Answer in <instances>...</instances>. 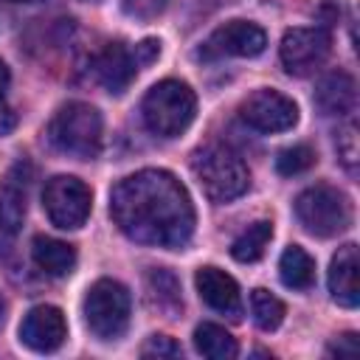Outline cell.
Wrapping results in <instances>:
<instances>
[{"mask_svg": "<svg viewBox=\"0 0 360 360\" xmlns=\"http://www.w3.org/2000/svg\"><path fill=\"white\" fill-rule=\"evenodd\" d=\"M14 3H39V0H14Z\"/></svg>", "mask_w": 360, "mask_h": 360, "instance_id": "obj_32", "label": "cell"}, {"mask_svg": "<svg viewBox=\"0 0 360 360\" xmlns=\"http://www.w3.org/2000/svg\"><path fill=\"white\" fill-rule=\"evenodd\" d=\"M267 45V34L248 20H231L208 34L200 45V59H222V56H259Z\"/></svg>", "mask_w": 360, "mask_h": 360, "instance_id": "obj_10", "label": "cell"}, {"mask_svg": "<svg viewBox=\"0 0 360 360\" xmlns=\"http://www.w3.org/2000/svg\"><path fill=\"white\" fill-rule=\"evenodd\" d=\"M129 290L115 278H98L84 295V323L98 340H118L129 326Z\"/></svg>", "mask_w": 360, "mask_h": 360, "instance_id": "obj_6", "label": "cell"}, {"mask_svg": "<svg viewBox=\"0 0 360 360\" xmlns=\"http://www.w3.org/2000/svg\"><path fill=\"white\" fill-rule=\"evenodd\" d=\"M31 259L45 276L62 278L76 267V248L53 236H37L31 245Z\"/></svg>", "mask_w": 360, "mask_h": 360, "instance_id": "obj_17", "label": "cell"}, {"mask_svg": "<svg viewBox=\"0 0 360 360\" xmlns=\"http://www.w3.org/2000/svg\"><path fill=\"white\" fill-rule=\"evenodd\" d=\"M332 51V37L323 28H290L281 37V65L290 76L315 73Z\"/></svg>", "mask_w": 360, "mask_h": 360, "instance_id": "obj_9", "label": "cell"}, {"mask_svg": "<svg viewBox=\"0 0 360 360\" xmlns=\"http://www.w3.org/2000/svg\"><path fill=\"white\" fill-rule=\"evenodd\" d=\"M270 239H273V222L259 219V222L248 225V228L231 242V256H233L236 262H242V264L259 262V259L264 256Z\"/></svg>", "mask_w": 360, "mask_h": 360, "instance_id": "obj_20", "label": "cell"}, {"mask_svg": "<svg viewBox=\"0 0 360 360\" xmlns=\"http://www.w3.org/2000/svg\"><path fill=\"white\" fill-rule=\"evenodd\" d=\"M338 155H340V160H343L349 169H354V163H357V135H354V124H346V127L340 129V135H338Z\"/></svg>", "mask_w": 360, "mask_h": 360, "instance_id": "obj_26", "label": "cell"}, {"mask_svg": "<svg viewBox=\"0 0 360 360\" xmlns=\"http://www.w3.org/2000/svg\"><path fill=\"white\" fill-rule=\"evenodd\" d=\"M197 112L194 90L180 79H163L152 84L141 101L143 124L158 138H177L186 132Z\"/></svg>", "mask_w": 360, "mask_h": 360, "instance_id": "obj_2", "label": "cell"}, {"mask_svg": "<svg viewBox=\"0 0 360 360\" xmlns=\"http://www.w3.org/2000/svg\"><path fill=\"white\" fill-rule=\"evenodd\" d=\"M135 70H138L135 56H132V51H127L121 42H110V45L98 53V59H96V76H98V82H101L110 93H115V96L129 87V82L135 79Z\"/></svg>", "mask_w": 360, "mask_h": 360, "instance_id": "obj_15", "label": "cell"}, {"mask_svg": "<svg viewBox=\"0 0 360 360\" xmlns=\"http://www.w3.org/2000/svg\"><path fill=\"white\" fill-rule=\"evenodd\" d=\"M312 163H315V152H312L307 143H295V146H287V149L278 152V158H276V172L284 174V177H292V174L307 172Z\"/></svg>", "mask_w": 360, "mask_h": 360, "instance_id": "obj_23", "label": "cell"}, {"mask_svg": "<svg viewBox=\"0 0 360 360\" xmlns=\"http://www.w3.org/2000/svg\"><path fill=\"white\" fill-rule=\"evenodd\" d=\"M295 217L312 236L329 239L352 225V202L340 188L318 183L295 197Z\"/></svg>", "mask_w": 360, "mask_h": 360, "instance_id": "obj_5", "label": "cell"}, {"mask_svg": "<svg viewBox=\"0 0 360 360\" xmlns=\"http://www.w3.org/2000/svg\"><path fill=\"white\" fill-rule=\"evenodd\" d=\"M146 292H149L152 307L163 309L166 315H174L177 309H183L180 284H177L174 273L166 270V267H155V270H149V276H146Z\"/></svg>", "mask_w": 360, "mask_h": 360, "instance_id": "obj_21", "label": "cell"}, {"mask_svg": "<svg viewBox=\"0 0 360 360\" xmlns=\"http://www.w3.org/2000/svg\"><path fill=\"white\" fill-rule=\"evenodd\" d=\"M357 273H360L357 245L346 242L343 248H338V253L332 256V264H329V292H332V298H335L340 307H346V309H354V307L360 304Z\"/></svg>", "mask_w": 360, "mask_h": 360, "instance_id": "obj_13", "label": "cell"}, {"mask_svg": "<svg viewBox=\"0 0 360 360\" xmlns=\"http://www.w3.org/2000/svg\"><path fill=\"white\" fill-rule=\"evenodd\" d=\"M278 276L290 290H309L315 281V259L301 245H290L278 259Z\"/></svg>", "mask_w": 360, "mask_h": 360, "instance_id": "obj_18", "label": "cell"}, {"mask_svg": "<svg viewBox=\"0 0 360 360\" xmlns=\"http://www.w3.org/2000/svg\"><path fill=\"white\" fill-rule=\"evenodd\" d=\"M194 349L211 360H231L239 352L236 338L219 323H200L194 329Z\"/></svg>", "mask_w": 360, "mask_h": 360, "instance_id": "obj_19", "label": "cell"}, {"mask_svg": "<svg viewBox=\"0 0 360 360\" xmlns=\"http://www.w3.org/2000/svg\"><path fill=\"white\" fill-rule=\"evenodd\" d=\"M250 312L262 332H273L284 321V304L270 290H262V287L250 292Z\"/></svg>", "mask_w": 360, "mask_h": 360, "instance_id": "obj_22", "label": "cell"}, {"mask_svg": "<svg viewBox=\"0 0 360 360\" xmlns=\"http://www.w3.org/2000/svg\"><path fill=\"white\" fill-rule=\"evenodd\" d=\"M191 172L211 202H231L242 197L250 186V172L245 160L228 146H205L194 152Z\"/></svg>", "mask_w": 360, "mask_h": 360, "instance_id": "obj_4", "label": "cell"}, {"mask_svg": "<svg viewBox=\"0 0 360 360\" xmlns=\"http://www.w3.org/2000/svg\"><path fill=\"white\" fill-rule=\"evenodd\" d=\"M110 217L138 245L180 250L194 233L191 197L166 169H141L118 180L110 191Z\"/></svg>", "mask_w": 360, "mask_h": 360, "instance_id": "obj_1", "label": "cell"}, {"mask_svg": "<svg viewBox=\"0 0 360 360\" xmlns=\"http://www.w3.org/2000/svg\"><path fill=\"white\" fill-rule=\"evenodd\" d=\"M239 115L256 132H287L298 121V107L290 96L273 87H262L239 104Z\"/></svg>", "mask_w": 360, "mask_h": 360, "instance_id": "obj_8", "label": "cell"}, {"mask_svg": "<svg viewBox=\"0 0 360 360\" xmlns=\"http://www.w3.org/2000/svg\"><path fill=\"white\" fill-rule=\"evenodd\" d=\"M14 127H17V112H14V110L0 98V138H3V135H8Z\"/></svg>", "mask_w": 360, "mask_h": 360, "instance_id": "obj_29", "label": "cell"}, {"mask_svg": "<svg viewBox=\"0 0 360 360\" xmlns=\"http://www.w3.org/2000/svg\"><path fill=\"white\" fill-rule=\"evenodd\" d=\"M42 208L48 219L62 231H76L87 222L93 208L90 186L73 174H56L45 183L42 191Z\"/></svg>", "mask_w": 360, "mask_h": 360, "instance_id": "obj_7", "label": "cell"}, {"mask_svg": "<svg viewBox=\"0 0 360 360\" xmlns=\"http://www.w3.org/2000/svg\"><path fill=\"white\" fill-rule=\"evenodd\" d=\"M90 3H98V0H90Z\"/></svg>", "mask_w": 360, "mask_h": 360, "instance_id": "obj_33", "label": "cell"}, {"mask_svg": "<svg viewBox=\"0 0 360 360\" xmlns=\"http://www.w3.org/2000/svg\"><path fill=\"white\" fill-rule=\"evenodd\" d=\"M329 354H357V338L352 335V332H346V335H340L332 346H329Z\"/></svg>", "mask_w": 360, "mask_h": 360, "instance_id": "obj_28", "label": "cell"}, {"mask_svg": "<svg viewBox=\"0 0 360 360\" xmlns=\"http://www.w3.org/2000/svg\"><path fill=\"white\" fill-rule=\"evenodd\" d=\"M141 354H143V357H180L183 349H180V343H174L169 335H152V338L143 343Z\"/></svg>", "mask_w": 360, "mask_h": 360, "instance_id": "obj_24", "label": "cell"}, {"mask_svg": "<svg viewBox=\"0 0 360 360\" xmlns=\"http://www.w3.org/2000/svg\"><path fill=\"white\" fill-rule=\"evenodd\" d=\"M25 177H17V166L0 186V245L11 242L25 219Z\"/></svg>", "mask_w": 360, "mask_h": 360, "instance_id": "obj_16", "label": "cell"}, {"mask_svg": "<svg viewBox=\"0 0 360 360\" xmlns=\"http://www.w3.org/2000/svg\"><path fill=\"white\" fill-rule=\"evenodd\" d=\"M3 321H6V301H3V295H0V326H3Z\"/></svg>", "mask_w": 360, "mask_h": 360, "instance_id": "obj_31", "label": "cell"}, {"mask_svg": "<svg viewBox=\"0 0 360 360\" xmlns=\"http://www.w3.org/2000/svg\"><path fill=\"white\" fill-rule=\"evenodd\" d=\"M101 112L93 104L84 101H68L56 110V115L48 124V141L79 160H93L101 152Z\"/></svg>", "mask_w": 360, "mask_h": 360, "instance_id": "obj_3", "label": "cell"}, {"mask_svg": "<svg viewBox=\"0 0 360 360\" xmlns=\"http://www.w3.org/2000/svg\"><path fill=\"white\" fill-rule=\"evenodd\" d=\"M65 338H68V323H65L62 309L53 304L31 307L20 323L22 346H28L31 352H39V354L56 352L65 343Z\"/></svg>", "mask_w": 360, "mask_h": 360, "instance_id": "obj_11", "label": "cell"}, {"mask_svg": "<svg viewBox=\"0 0 360 360\" xmlns=\"http://www.w3.org/2000/svg\"><path fill=\"white\" fill-rule=\"evenodd\" d=\"M132 56H135V65L138 68H146V65H152L160 56V42L158 39H143V42L135 45Z\"/></svg>", "mask_w": 360, "mask_h": 360, "instance_id": "obj_27", "label": "cell"}, {"mask_svg": "<svg viewBox=\"0 0 360 360\" xmlns=\"http://www.w3.org/2000/svg\"><path fill=\"white\" fill-rule=\"evenodd\" d=\"M315 104L323 115H349L357 104V84L346 70L326 73L315 87Z\"/></svg>", "mask_w": 360, "mask_h": 360, "instance_id": "obj_14", "label": "cell"}, {"mask_svg": "<svg viewBox=\"0 0 360 360\" xmlns=\"http://www.w3.org/2000/svg\"><path fill=\"white\" fill-rule=\"evenodd\" d=\"M8 79H11V73H8V68H6V62L0 59V96H3V90L8 87Z\"/></svg>", "mask_w": 360, "mask_h": 360, "instance_id": "obj_30", "label": "cell"}, {"mask_svg": "<svg viewBox=\"0 0 360 360\" xmlns=\"http://www.w3.org/2000/svg\"><path fill=\"white\" fill-rule=\"evenodd\" d=\"M194 284H197L200 298L211 309H217L222 315H231V318H239V312H242V292H239V284L233 281V276H228L225 270H219L214 264H205V267L197 270Z\"/></svg>", "mask_w": 360, "mask_h": 360, "instance_id": "obj_12", "label": "cell"}, {"mask_svg": "<svg viewBox=\"0 0 360 360\" xmlns=\"http://www.w3.org/2000/svg\"><path fill=\"white\" fill-rule=\"evenodd\" d=\"M166 6L169 0H124V11L135 20H155Z\"/></svg>", "mask_w": 360, "mask_h": 360, "instance_id": "obj_25", "label": "cell"}]
</instances>
